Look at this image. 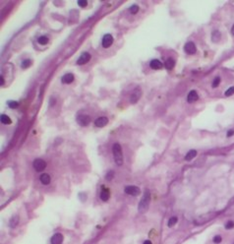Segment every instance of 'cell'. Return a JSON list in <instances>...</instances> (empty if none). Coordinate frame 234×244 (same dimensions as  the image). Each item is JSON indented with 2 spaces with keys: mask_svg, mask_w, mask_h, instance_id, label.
Masks as SVG:
<instances>
[{
  "mask_svg": "<svg viewBox=\"0 0 234 244\" xmlns=\"http://www.w3.org/2000/svg\"><path fill=\"white\" fill-rule=\"evenodd\" d=\"M112 153L114 156V161L116 165L121 166L123 165V154H122V148L118 143H115L112 147Z\"/></svg>",
  "mask_w": 234,
  "mask_h": 244,
  "instance_id": "cell-1",
  "label": "cell"
},
{
  "mask_svg": "<svg viewBox=\"0 0 234 244\" xmlns=\"http://www.w3.org/2000/svg\"><path fill=\"white\" fill-rule=\"evenodd\" d=\"M150 202H151V193H150L149 190H146L145 194L143 196L142 200L140 201V204H139V212L140 213H144L145 211H147V209L149 208Z\"/></svg>",
  "mask_w": 234,
  "mask_h": 244,
  "instance_id": "cell-2",
  "label": "cell"
},
{
  "mask_svg": "<svg viewBox=\"0 0 234 244\" xmlns=\"http://www.w3.org/2000/svg\"><path fill=\"white\" fill-rule=\"evenodd\" d=\"M33 168L36 169V171L41 172V171H42V170L46 167V162H45L43 160H41V158H37V160L33 161Z\"/></svg>",
  "mask_w": 234,
  "mask_h": 244,
  "instance_id": "cell-3",
  "label": "cell"
},
{
  "mask_svg": "<svg viewBox=\"0 0 234 244\" xmlns=\"http://www.w3.org/2000/svg\"><path fill=\"white\" fill-rule=\"evenodd\" d=\"M142 96V91L140 88H136L135 90L133 91V93L131 94L130 96V102L131 103H136V102L140 99Z\"/></svg>",
  "mask_w": 234,
  "mask_h": 244,
  "instance_id": "cell-4",
  "label": "cell"
},
{
  "mask_svg": "<svg viewBox=\"0 0 234 244\" xmlns=\"http://www.w3.org/2000/svg\"><path fill=\"white\" fill-rule=\"evenodd\" d=\"M77 122H78L79 125L81 126H88L91 122V118L89 116L86 115V114H81L77 117Z\"/></svg>",
  "mask_w": 234,
  "mask_h": 244,
  "instance_id": "cell-5",
  "label": "cell"
},
{
  "mask_svg": "<svg viewBox=\"0 0 234 244\" xmlns=\"http://www.w3.org/2000/svg\"><path fill=\"white\" fill-rule=\"evenodd\" d=\"M125 193L128 194V195L138 196L140 193H141V191H140V188L139 187L131 185V186H127V187L125 188Z\"/></svg>",
  "mask_w": 234,
  "mask_h": 244,
  "instance_id": "cell-6",
  "label": "cell"
},
{
  "mask_svg": "<svg viewBox=\"0 0 234 244\" xmlns=\"http://www.w3.org/2000/svg\"><path fill=\"white\" fill-rule=\"evenodd\" d=\"M184 50L188 54H194L197 51V48H196V45H195L193 41H188L184 46Z\"/></svg>",
  "mask_w": 234,
  "mask_h": 244,
  "instance_id": "cell-7",
  "label": "cell"
},
{
  "mask_svg": "<svg viewBox=\"0 0 234 244\" xmlns=\"http://www.w3.org/2000/svg\"><path fill=\"white\" fill-rule=\"evenodd\" d=\"M91 59V54L89 52H83L81 54V56L78 58L77 60V64L78 65H84V64L88 63Z\"/></svg>",
  "mask_w": 234,
  "mask_h": 244,
  "instance_id": "cell-8",
  "label": "cell"
},
{
  "mask_svg": "<svg viewBox=\"0 0 234 244\" xmlns=\"http://www.w3.org/2000/svg\"><path fill=\"white\" fill-rule=\"evenodd\" d=\"M112 43H113V38H112L111 34H105L102 38V46L104 48H108L109 46H111Z\"/></svg>",
  "mask_w": 234,
  "mask_h": 244,
  "instance_id": "cell-9",
  "label": "cell"
},
{
  "mask_svg": "<svg viewBox=\"0 0 234 244\" xmlns=\"http://www.w3.org/2000/svg\"><path fill=\"white\" fill-rule=\"evenodd\" d=\"M107 123H108L107 117H104V116L98 117L97 120L94 121V125H96L97 127H99V128L105 126V125H106Z\"/></svg>",
  "mask_w": 234,
  "mask_h": 244,
  "instance_id": "cell-10",
  "label": "cell"
},
{
  "mask_svg": "<svg viewBox=\"0 0 234 244\" xmlns=\"http://www.w3.org/2000/svg\"><path fill=\"white\" fill-rule=\"evenodd\" d=\"M50 242H51V244H62V242H63V235L61 233H55L51 237Z\"/></svg>",
  "mask_w": 234,
  "mask_h": 244,
  "instance_id": "cell-11",
  "label": "cell"
},
{
  "mask_svg": "<svg viewBox=\"0 0 234 244\" xmlns=\"http://www.w3.org/2000/svg\"><path fill=\"white\" fill-rule=\"evenodd\" d=\"M198 98H199L198 93L196 92V91L193 90V91H191L189 94H188V97H187V102H190V103H192V102L198 101Z\"/></svg>",
  "mask_w": 234,
  "mask_h": 244,
  "instance_id": "cell-12",
  "label": "cell"
},
{
  "mask_svg": "<svg viewBox=\"0 0 234 244\" xmlns=\"http://www.w3.org/2000/svg\"><path fill=\"white\" fill-rule=\"evenodd\" d=\"M74 81V75L72 73H67L66 75H64L61 79V82L63 84H71Z\"/></svg>",
  "mask_w": 234,
  "mask_h": 244,
  "instance_id": "cell-13",
  "label": "cell"
},
{
  "mask_svg": "<svg viewBox=\"0 0 234 244\" xmlns=\"http://www.w3.org/2000/svg\"><path fill=\"white\" fill-rule=\"evenodd\" d=\"M150 66H151V68L152 69H155V70H158V69H161L162 68V63L160 62L158 59H153V60L151 61V63H150Z\"/></svg>",
  "mask_w": 234,
  "mask_h": 244,
  "instance_id": "cell-14",
  "label": "cell"
},
{
  "mask_svg": "<svg viewBox=\"0 0 234 244\" xmlns=\"http://www.w3.org/2000/svg\"><path fill=\"white\" fill-rule=\"evenodd\" d=\"M109 197H110V192H109V190H108L107 188H103V189L101 190V192H100V199L105 202V201H107V200L109 199Z\"/></svg>",
  "mask_w": 234,
  "mask_h": 244,
  "instance_id": "cell-15",
  "label": "cell"
},
{
  "mask_svg": "<svg viewBox=\"0 0 234 244\" xmlns=\"http://www.w3.org/2000/svg\"><path fill=\"white\" fill-rule=\"evenodd\" d=\"M39 180H41V182L43 185H47V184L50 183L51 178H50V176H49L47 173H42V174H41V176H39Z\"/></svg>",
  "mask_w": 234,
  "mask_h": 244,
  "instance_id": "cell-16",
  "label": "cell"
},
{
  "mask_svg": "<svg viewBox=\"0 0 234 244\" xmlns=\"http://www.w3.org/2000/svg\"><path fill=\"white\" fill-rule=\"evenodd\" d=\"M196 156H197V151L191 150V151H189V152L187 153V155L185 156V160L186 161H191V160L195 158Z\"/></svg>",
  "mask_w": 234,
  "mask_h": 244,
  "instance_id": "cell-17",
  "label": "cell"
},
{
  "mask_svg": "<svg viewBox=\"0 0 234 244\" xmlns=\"http://www.w3.org/2000/svg\"><path fill=\"white\" fill-rule=\"evenodd\" d=\"M174 65H175V61L173 60L172 58H168V59L165 61V67H166V69H168V70L173 69Z\"/></svg>",
  "mask_w": 234,
  "mask_h": 244,
  "instance_id": "cell-18",
  "label": "cell"
},
{
  "mask_svg": "<svg viewBox=\"0 0 234 244\" xmlns=\"http://www.w3.org/2000/svg\"><path fill=\"white\" fill-rule=\"evenodd\" d=\"M220 38H221V34H220L218 31H215L212 34V39L213 42H217L220 39Z\"/></svg>",
  "mask_w": 234,
  "mask_h": 244,
  "instance_id": "cell-19",
  "label": "cell"
},
{
  "mask_svg": "<svg viewBox=\"0 0 234 244\" xmlns=\"http://www.w3.org/2000/svg\"><path fill=\"white\" fill-rule=\"evenodd\" d=\"M1 122H2L3 124L9 125V124H11L12 120L10 119V117L8 116V115H6V114H2V115H1Z\"/></svg>",
  "mask_w": 234,
  "mask_h": 244,
  "instance_id": "cell-20",
  "label": "cell"
},
{
  "mask_svg": "<svg viewBox=\"0 0 234 244\" xmlns=\"http://www.w3.org/2000/svg\"><path fill=\"white\" fill-rule=\"evenodd\" d=\"M48 38L47 37H41V38H38V39H37V41H38V43L39 44H46V43H48Z\"/></svg>",
  "mask_w": 234,
  "mask_h": 244,
  "instance_id": "cell-21",
  "label": "cell"
},
{
  "mask_svg": "<svg viewBox=\"0 0 234 244\" xmlns=\"http://www.w3.org/2000/svg\"><path fill=\"white\" fill-rule=\"evenodd\" d=\"M18 222H19V217L18 216H14V217L11 218V222H10L11 227H15L16 225H18Z\"/></svg>",
  "mask_w": 234,
  "mask_h": 244,
  "instance_id": "cell-22",
  "label": "cell"
},
{
  "mask_svg": "<svg viewBox=\"0 0 234 244\" xmlns=\"http://www.w3.org/2000/svg\"><path fill=\"white\" fill-rule=\"evenodd\" d=\"M176 222H177V218L176 217H172V218H169V221L167 222V225H168V227H172L174 225H176Z\"/></svg>",
  "mask_w": 234,
  "mask_h": 244,
  "instance_id": "cell-23",
  "label": "cell"
},
{
  "mask_svg": "<svg viewBox=\"0 0 234 244\" xmlns=\"http://www.w3.org/2000/svg\"><path fill=\"white\" fill-rule=\"evenodd\" d=\"M129 11H130L131 14H137L138 11H139V6L136 5V4H134V5H132V6L130 7Z\"/></svg>",
  "mask_w": 234,
  "mask_h": 244,
  "instance_id": "cell-24",
  "label": "cell"
},
{
  "mask_svg": "<svg viewBox=\"0 0 234 244\" xmlns=\"http://www.w3.org/2000/svg\"><path fill=\"white\" fill-rule=\"evenodd\" d=\"M31 64H32V61L30 60V59H27V60H24L22 62V64H21V66H22L23 69H26V68L30 67Z\"/></svg>",
  "mask_w": 234,
  "mask_h": 244,
  "instance_id": "cell-25",
  "label": "cell"
},
{
  "mask_svg": "<svg viewBox=\"0 0 234 244\" xmlns=\"http://www.w3.org/2000/svg\"><path fill=\"white\" fill-rule=\"evenodd\" d=\"M113 176H114V172L110 170V171H108L107 174L105 175V179H106L107 181H111L112 178H113Z\"/></svg>",
  "mask_w": 234,
  "mask_h": 244,
  "instance_id": "cell-26",
  "label": "cell"
},
{
  "mask_svg": "<svg viewBox=\"0 0 234 244\" xmlns=\"http://www.w3.org/2000/svg\"><path fill=\"white\" fill-rule=\"evenodd\" d=\"M233 94H234V87H230V88L224 93V94H225L226 97H230V96H232Z\"/></svg>",
  "mask_w": 234,
  "mask_h": 244,
  "instance_id": "cell-27",
  "label": "cell"
},
{
  "mask_svg": "<svg viewBox=\"0 0 234 244\" xmlns=\"http://www.w3.org/2000/svg\"><path fill=\"white\" fill-rule=\"evenodd\" d=\"M8 105H9V107H11V108H17L19 103L17 102H15V101H12V102H8Z\"/></svg>",
  "mask_w": 234,
  "mask_h": 244,
  "instance_id": "cell-28",
  "label": "cell"
},
{
  "mask_svg": "<svg viewBox=\"0 0 234 244\" xmlns=\"http://www.w3.org/2000/svg\"><path fill=\"white\" fill-rule=\"evenodd\" d=\"M219 83H220V78L219 77H216V79L213 80V82H212V88H216V87L219 85Z\"/></svg>",
  "mask_w": 234,
  "mask_h": 244,
  "instance_id": "cell-29",
  "label": "cell"
},
{
  "mask_svg": "<svg viewBox=\"0 0 234 244\" xmlns=\"http://www.w3.org/2000/svg\"><path fill=\"white\" fill-rule=\"evenodd\" d=\"M78 5L80 7H86L88 5V1H86V0H79Z\"/></svg>",
  "mask_w": 234,
  "mask_h": 244,
  "instance_id": "cell-30",
  "label": "cell"
},
{
  "mask_svg": "<svg viewBox=\"0 0 234 244\" xmlns=\"http://www.w3.org/2000/svg\"><path fill=\"white\" fill-rule=\"evenodd\" d=\"M221 240H222V238H221V236L220 235H216V236L213 237V242L216 244H218L221 242Z\"/></svg>",
  "mask_w": 234,
  "mask_h": 244,
  "instance_id": "cell-31",
  "label": "cell"
},
{
  "mask_svg": "<svg viewBox=\"0 0 234 244\" xmlns=\"http://www.w3.org/2000/svg\"><path fill=\"white\" fill-rule=\"evenodd\" d=\"M233 226H234V222L230 221V222H227V223L225 225V228L231 229V228H233Z\"/></svg>",
  "mask_w": 234,
  "mask_h": 244,
  "instance_id": "cell-32",
  "label": "cell"
},
{
  "mask_svg": "<svg viewBox=\"0 0 234 244\" xmlns=\"http://www.w3.org/2000/svg\"><path fill=\"white\" fill-rule=\"evenodd\" d=\"M234 134V130H229L227 132V137H231Z\"/></svg>",
  "mask_w": 234,
  "mask_h": 244,
  "instance_id": "cell-33",
  "label": "cell"
},
{
  "mask_svg": "<svg viewBox=\"0 0 234 244\" xmlns=\"http://www.w3.org/2000/svg\"><path fill=\"white\" fill-rule=\"evenodd\" d=\"M144 244H152V243L151 240H146L145 242H144Z\"/></svg>",
  "mask_w": 234,
  "mask_h": 244,
  "instance_id": "cell-34",
  "label": "cell"
},
{
  "mask_svg": "<svg viewBox=\"0 0 234 244\" xmlns=\"http://www.w3.org/2000/svg\"><path fill=\"white\" fill-rule=\"evenodd\" d=\"M0 80H1V86H3V84H4V79H3V77H1V78H0Z\"/></svg>",
  "mask_w": 234,
  "mask_h": 244,
  "instance_id": "cell-35",
  "label": "cell"
},
{
  "mask_svg": "<svg viewBox=\"0 0 234 244\" xmlns=\"http://www.w3.org/2000/svg\"><path fill=\"white\" fill-rule=\"evenodd\" d=\"M231 33L234 34V25H233V27H232V29H231Z\"/></svg>",
  "mask_w": 234,
  "mask_h": 244,
  "instance_id": "cell-36",
  "label": "cell"
}]
</instances>
